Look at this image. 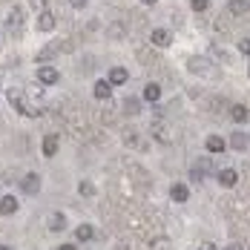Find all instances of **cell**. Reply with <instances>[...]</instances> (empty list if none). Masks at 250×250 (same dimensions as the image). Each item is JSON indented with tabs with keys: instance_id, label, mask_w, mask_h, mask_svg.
I'll list each match as a JSON object with an SVG mask.
<instances>
[{
	"instance_id": "44dd1931",
	"label": "cell",
	"mask_w": 250,
	"mask_h": 250,
	"mask_svg": "<svg viewBox=\"0 0 250 250\" xmlns=\"http://www.w3.org/2000/svg\"><path fill=\"white\" fill-rule=\"evenodd\" d=\"M250 0H230V15H248Z\"/></svg>"
},
{
	"instance_id": "7a4b0ae2",
	"label": "cell",
	"mask_w": 250,
	"mask_h": 250,
	"mask_svg": "<svg viewBox=\"0 0 250 250\" xmlns=\"http://www.w3.org/2000/svg\"><path fill=\"white\" fill-rule=\"evenodd\" d=\"M6 32H9V35H21V32H23V12H21L18 6L6 15Z\"/></svg>"
},
{
	"instance_id": "836d02e7",
	"label": "cell",
	"mask_w": 250,
	"mask_h": 250,
	"mask_svg": "<svg viewBox=\"0 0 250 250\" xmlns=\"http://www.w3.org/2000/svg\"><path fill=\"white\" fill-rule=\"evenodd\" d=\"M248 72H250V66H248Z\"/></svg>"
},
{
	"instance_id": "cb8c5ba5",
	"label": "cell",
	"mask_w": 250,
	"mask_h": 250,
	"mask_svg": "<svg viewBox=\"0 0 250 250\" xmlns=\"http://www.w3.org/2000/svg\"><path fill=\"white\" fill-rule=\"evenodd\" d=\"M207 6H210V0H190V9L193 12H204Z\"/></svg>"
},
{
	"instance_id": "f546056e",
	"label": "cell",
	"mask_w": 250,
	"mask_h": 250,
	"mask_svg": "<svg viewBox=\"0 0 250 250\" xmlns=\"http://www.w3.org/2000/svg\"><path fill=\"white\" fill-rule=\"evenodd\" d=\"M141 3H144V6H155V3H158V0H141Z\"/></svg>"
},
{
	"instance_id": "5bb4252c",
	"label": "cell",
	"mask_w": 250,
	"mask_h": 250,
	"mask_svg": "<svg viewBox=\"0 0 250 250\" xmlns=\"http://www.w3.org/2000/svg\"><path fill=\"white\" fill-rule=\"evenodd\" d=\"M129 81V72H126L124 66H112V72H109V83L115 86V83H126Z\"/></svg>"
},
{
	"instance_id": "6da1fadb",
	"label": "cell",
	"mask_w": 250,
	"mask_h": 250,
	"mask_svg": "<svg viewBox=\"0 0 250 250\" xmlns=\"http://www.w3.org/2000/svg\"><path fill=\"white\" fill-rule=\"evenodd\" d=\"M6 98H9V104H15V109H18L21 115H41L38 106H29V104L23 101V92H21V89H9Z\"/></svg>"
},
{
	"instance_id": "5b68a950",
	"label": "cell",
	"mask_w": 250,
	"mask_h": 250,
	"mask_svg": "<svg viewBox=\"0 0 250 250\" xmlns=\"http://www.w3.org/2000/svg\"><path fill=\"white\" fill-rule=\"evenodd\" d=\"M38 81L46 83V86H49V83H58V81H61V72H58L55 66H41V69H38Z\"/></svg>"
},
{
	"instance_id": "ba28073f",
	"label": "cell",
	"mask_w": 250,
	"mask_h": 250,
	"mask_svg": "<svg viewBox=\"0 0 250 250\" xmlns=\"http://www.w3.org/2000/svg\"><path fill=\"white\" fill-rule=\"evenodd\" d=\"M41 147H43V155H46V158H52V155H55V152H58V147H61V141H58V135H43V144H41Z\"/></svg>"
},
{
	"instance_id": "7402d4cb",
	"label": "cell",
	"mask_w": 250,
	"mask_h": 250,
	"mask_svg": "<svg viewBox=\"0 0 250 250\" xmlns=\"http://www.w3.org/2000/svg\"><path fill=\"white\" fill-rule=\"evenodd\" d=\"M66 227V219H63V213H55L49 219V230H63Z\"/></svg>"
},
{
	"instance_id": "484cf974",
	"label": "cell",
	"mask_w": 250,
	"mask_h": 250,
	"mask_svg": "<svg viewBox=\"0 0 250 250\" xmlns=\"http://www.w3.org/2000/svg\"><path fill=\"white\" fill-rule=\"evenodd\" d=\"M69 3H72L75 9H83V6H86V0H69Z\"/></svg>"
},
{
	"instance_id": "2e32d148",
	"label": "cell",
	"mask_w": 250,
	"mask_h": 250,
	"mask_svg": "<svg viewBox=\"0 0 250 250\" xmlns=\"http://www.w3.org/2000/svg\"><path fill=\"white\" fill-rule=\"evenodd\" d=\"M75 239H78V242H92V239H95V230H92V225H81L75 230Z\"/></svg>"
},
{
	"instance_id": "277c9868",
	"label": "cell",
	"mask_w": 250,
	"mask_h": 250,
	"mask_svg": "<svg viewBox=\"0 0 250 250\" xmlns=\"http://www.w3.org/2000/svg\"><path fill=\"white\" fill-rule=\"evenodd\" d=\"M193 178H204V175H213V161L210 158H196L193 161Z\"/></svg>"
},
{
	"instance_id": "d6a6232c",
	"label": "cell",
	"mask_w": 250,
	"mask_h": 250,
	"mask_svg": "<svg viewBox=\"0 0 250 250\" xmlns=\"http://www.w3.org/2000/svg\"><path fill=\"white\" fill-rule=\"evenodd\" d=\"M0 250H9V248H6V245H0Z\"/></svg>"
},
{
	"instance_id": "4dcf8cb0",
	"label": "cell",
	"mask_w": 250,
	"mask_h": 250,
	"mask_svg": "<svg viewBox=\"0 0 250 250\" xmlns=\"http://www.w3.org/2000/svg\"><path fill=\"white\" fill-rule=\"evenodd\" d=\"M227 250H245V248H242V245H230Z\"/></svg>"
},
{
	"instance_id": "7c38bea8",
	"label": "cell",
	"mask_w": 250,
	"mask_h": 250,
	"mask_svg": "<svg viewBox=\"0 0 250 250\" xmlns=\"http://www.w3.org/2000/svg\"><path fill=\"white\" fill-rule=\"evenodd\" d=\"M38 29H41V32H52V29H55V15L43 9L41 18H38Z\"/></svg>"
},
{
	"instance_id": "9c48e42d",
	"label": "cell",
	"mask_w": 250,
	"mask_h": 250,
	"mask_svg": "<svg viewBox=\"0 0 250 250\" xmlns=\"http://www.w3.org/2000/svg\"><path fill=\"white\" fill-rule=\"evenodd\" d=\"M21 187H23V193H38V190H41V175L29 173L23 181H21Z\"/></svg>"
},
{
	"instance_id": "1f68e13d",
	"label": "cell",
	"mask_w": 250,
	"mask_h": 250,
	"mask_svg": "<svg viewBox=\"0 0 250 250\" xmlns=\"http://www.w3.org/2000/svg\"><path fill=\"white\" fill-rule=\"evenodd\" d=\"M115 250H126V245H115Z\"/></svg>"
},
{
	"instance_id": "4fadbf2b",
	"label": "cell",
	"mask_w": 250,
	"mask_h": 250,
	"mask_svg": "<svg viewBox=\"0 0 250 250\" xmlns=\"http://www.w3.org/2000/svg\"><path fill=\"white\" fill-rule=\"evenodd\" d=\"M204 147H207V152H216V155H219V152H225V138H219V135H210V138H207V141H204Z\"/></svg>"
},
{
	"instance_id": "9a60e30c",
	"label": "cell",
	"mask_w": 250,
	"mask_h": 250,
	"mask_svg": "<svg viewBox=\"0 0 250 250\" xmlns=\"http://www.w3.org/2000/svg\"><path fill=\"white\" fill-rule=\"evenodd\" d=\"M230 115H233V121H236V124H245V121L250 118V109H248V106H242V104H236V106L230 109Z\"/></svg>"
},
{
	"instance_id": "d6986e66",
	"label": "cell",
	"mask_w": 250,
	"mask_h": 250,
	"mask_svg": "<svg viewBox=\"0 0 250 250\" xmlns=\"http://www.w3.org/2000/svg\"><path fill=\"white\" fill-rule=\"evenodd\" d=\"M158 98H161V86H158V83H147V86H144V101L155 104Z\"/></svg>"
},
{
	"instance_id": "4316f807",
	"label": "cell",
	"mask_w": 250,
	"mask_h": 250,
	"mask_svg": "<svg viewBox=\"0 0 250 250\" xmlns=\"http://www.w3.org/2000/svg\"><path fill=\"white\" fill-rule=\"evenodd\" d=\"M29 3H32L35 9H43V0H29Z\"/></svg>"
},
{
	"instance_id": "d4e9b609",
	"label": "cell",
	"mask_w": 250,
	"mask_h": 250,
	"mask_svg": "<svg viewBox=\"0 0 250 250\" xmlns=\"http://www.w3.org/2000/svg\"><path fill=\"white\" fill-rule=\"evenodd\" d=\"M239 52H242V55H250V38H245V41L239 43Z\"/></svg>"
},
{
	"instance_id": "e0dca14e",
	"label": "cell",
	"mask_w": 250,
	"mask_h": 250,
	"mask_svg": "<svg viewBox=\"0 0 250 250\" xmlns=\"http://www.w3.org/2000/svg\"><path fill=\"white\" fill-rule=\"evenodd\" d=\"M121 109H124L126 115H138V112H141V101H138V98H124Z\"/></svg>"
},
{
	"instance_id": "3957f363",
	"label": "cell",
	"mask_w": 250,
	"mask_h": 250,
	"mask_svg": "<svg viewBox=\"0 0 250 250\" xmlns=\"http://www.w3.org/2000/svg\"><path fill=\"white\" fill-rule=\"evenodd\" d=\"M187 69L196 72V75H213V63L207 58H190L187 61Z\"/></svg>"
},
{
	"instance_id": "8992f818",
	"label": "cell",
	"mask_w": 250,
	"mask_h": 250,
	"mask_svg": "<svg viewBox=\"0 0 250 250\" xmlns=\"http://www.w3.org/2000/svg\"><path fill=\"white\" fill-rule=\"evenodd\" d=\"M216 178H219V184H222V187H236V184H239V173H236V170H230V167L219 170Z\"/></svg>"
},
{
	"instance_id": "8fae6325",
	"label": "cell",
	"mask_w": 250,
	"mask_h": 250,
	"mask_svg": "<svg viewBox=\"0 0 250 250\" xmlns=\"http://www.w3.org/2000/svg\"><path fill=\"white\" fill-rule=\"evenodd\" d=\"M150 41L155 43V46H170V32L167 29H152V35H150Z\"/></svg>"
},
{
	"instance_id": "ac0fdd59",
	"label": "cell",
	"mask_w": 250,
	"mask_h": 250,
	"mask_svg": "<svg viewBox=\"0 0 250 250\" xmlns=\"http://www.w3.org/2000/svg\"><path fill=\"white\" fill-rule=\"evenodd\" d=\"M0 213H3V216H12V213H18V199L6 196V199L0 201Z\"/></svg>"
},
{
	"instance_id": "603a6c76",
	"label": "cell",
	"mask_w": 250,
	"mask_h": 250,
	"mask_svg": "<svg viewBox=\"0 0 250 250\" xmlns=\"http://www.w3.org/2000/svg\"><path fill=\"white\" fill-rule=\"evenodd\" d=\"M81 196H86V199H92V196H95V187H92L89 181H81Z\"/></svg>"
},
{
	"instance_id": "83f0119b",
	"label": "cell",
	"mask_w": 250,
	"mask_h": 250,
	"mask_svg": "<svg viewBox=\"0 0 250 250\" xmlns=\"http://www.w3.org/2000/svg\"><path fill=\"white\" fill-rule=\"evenodd\" d=\"M58 250H78V245H61Z\"/></svg>"
},
{
	"instance_id": "ffe728a7",
	"label": "cell",
	"mask_w": 250,
	"mask_h": 250,
	"mask_svg": "<svg viewBox=\"0 0 250 250\" xmlns=\"http://www.w3.org/2000/svg\"><path fill=\"white\" fill-rule=\"evenodd\" d=\"M230 147H233V150H248V135H242V132H233V135H230Z\"/></svg>"
},
{
	"instance_id": "52a82bcc",
	"label": "cell",
	"mask_w": 250,
	"mask_h": 250,
	"mask_svg": "<svg viewBox=\"0 0 250 250\" xmlns=\"http://www.w3.org/2000/svg\"><path fill=\"white\" fill-rule=\"evenodd\" d=\"M92 95H95L98 101H109L112 98V83H109V78H106V81H98V83L92 86Z\"/></svg>"
},
{
	"instance_id": "30bf717a",
	"label": "cell",
	"mask_w": 250,
	"mask_h": 250,
	"mask_svg": "<svg viewBox=\"0 0 250 250\" xmlns=\"http://www.w3.org/2000/svg\"><path fill=\"white\" fill-rule=\"evenodd\" d=\"M170 199L178 201V204H184V201L190 199V190H187V184H173V187H170Z\"/></svg>"
},
{
	"instance_id": "f1b7e54d",
	"label": "cell",
	"mask_w": 250,
	"mask_h": 250,
	"mask_svg": "<svg viewBox=\"0 0 250 250\" xmlns=\"http://www.w3.org/2000/svg\"><path fill=\"white\" fill-rule=\"evenodd\" d=\"M201 250H216V245H210V242H204V245H201Z\"/></svg>"
}]
</instances>
